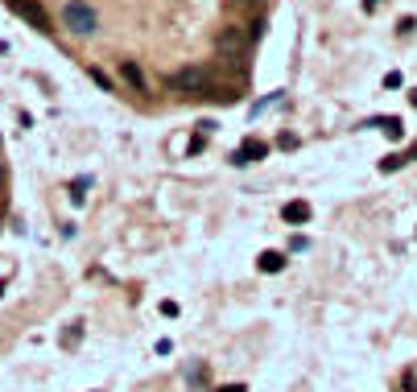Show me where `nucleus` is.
I'll use <instances>...</instances> for the list:
<instances>
[{"instance_id":"obj_4","label":"nucleus","mask_w":417,"mask_h":392,"mask_svg":"<svg viewBox=\"0 0 417 392\" xmlns=\"http://www.w3.org/2000/svg\"><path fill=\"white\" fill-rule=\"evenodd\" d=\"M248 42H252L248 29H236V25H232V29H223L219 38H215V50H219L223 58H240V54L248 50Z\"/></svg>"},{"instance_id":"obj_8","label":"nucleus","mask_w":417,"mask_h":392,"mask_svg":"<svg viewBox=\"0 0 417 392\" xmlns=\"http://www.w3.org/2000/svg\"><path fill=\"white\" fill-rule=\"evenodd\" d=\"M256 265H261V272H281L285 269V256H281V252H265Z\"/></svg>"},{"instance_id":"obj_12","label":"nucleus","mask_w":417,"mask_h":392,"mask_svg":"<svg viewBox=\"0 0 417 392\" xmlns=\"http://www.w3.org/2000/svg\"><path fill=\"white\" fill-rule=\"evenodd\" d=\"M219 392H248V388H244V384H223Z\"/></svg>"},{"instance_id":"obj_7","label":"nucleus","mask_w":417,"mask_h":392,"mask_svg":"<svg viewBox=\"0 0 417 392\" xmlns=\"http://www.w3.org/2000/svg\"><path fill=\"white\" fill-rule=\"evenodd\" d=\"M120 74L132 83V87H137V91H145V74H141V67H137V62H120Z\"/></svg>"},{"instance_id":"obj_17","label":"nucleus","mask_w":417,"mask_h":392,"mask_svg":"<svg viewBox=\"0 0 417 392\" xmlns=\"http://www.w3.org/2000/svg\"><path fill=\"white\" fill-rule=\"evenodd\" d=\"M0 173H4V170H0Z\"/></svg>"},{"instance_id":"obj_2","label":"nucleus","mask_w":417,"mask_h":392,"mask_svg":"<svg viewBox=\"0 0 417 392\" xmlns=\"http://www.w3.org/2000/svg\"><path fill=\"white\" fill-rule=\"evenodd\" d=\"M62 25L71 29L74 38H91L99 29V17L87 0H67V4H62Z\"/></svg>"},{"instance_id":"obj_9","label":"nucleus","mask_w":417,"mask_h":392,"mask_svg":"<svg viewBox=\"0 0 417 392\" xmlns=\"http://www.w3.org/2000/svg\"><path fill=\"white\" fill-rule=\"evenodd\" d=\"M405 161H409L405 153H393V157H384V161H380V170H384V173H393V170H401Z\"/></svg>"},{"instance_id":"obj_5","label":"nucleus","mask_w":417,"mask_h":392,"mask_svg":"<svg viewBox=\"0 0 417 392\" xmlns=\"http://www.w3.org/2000/svg\"><path fill=\"white\" fill-rule=\"evenodd\" d=\"M265 153H269V145H261L256 137H248L244 145H240L236 153H232V166H252V161H261Z\"/></svg>"},{"instance_id":"obj_13","label":"nucleus","mask_w":417,"mask_h":392,"mask_svg":"<svg viewBox=\"0 0 417 392\" xmlns=\"http://www.w3.org/2000/svg\"><path fill=\"white\" fill-rule=\"evenodd\" d=\"M232 4H236V8H252V4H256V0H232Z\"/></svg>"},{"instance_id":"obj_15","label":"nucleus","mask_w":417,"mask_h":392,"mask_svg":"<svg viewBox=\"0 0 417 392\" xmlns=\"http://www.w3.org/2000/svg\"><path fill=\"white\" fill-rule=\"evenodd\" d=\"M409 103H413V108H417V91H409Z\"/></svg>"},{"instance_id":"obj_11","label":"nucleus","mask_w":417,"mask_h":392,"mask_svg":"<svg viewBox=\"0 0 417 392\" xmlns=\"http://www.w3.org/2000/svg\"><path fill=\"white\" fill-rule=\"evenodd\" d=\"M87 186H91V178H79V182L71 186V198H74V202H83V190H87Z\"/></svg>"},{"instance_id":"obj_10","label":"nucleus","mask_w":417,"mask_h":392,"mask_svg":"<svg viewBox=\"0 0 417 392\" xmlns=\"http://www.w3.org/2000/svg\"><path fill=\"white\" fill-rule=\"evenodd\" d=\"M380 128H384V132H389L393 141H401V137H405V124L396 120V116H393V120H384V124H380Z\"/></svg>"},{"instance_id":"obj_3","label":"nucleus","mask_w":417,"mask_h":392,"mask_svg":"<svg viewBox=\"0 0 417 392\" xmlns=\"http://www.w3.org/2000/svg\"><path fill=\"white\" fill-rule=\"evenodd\" d=\"M21 21H29L33 29H42V33H50V17H46V8L38 4V0H4Z\"/></svg>"},{"instance_id":"obj_1","label":"nucleus","mask_w":417,"mask_h":392,"mask_svg":"<svg viewBox=\"0 0 417 392\" xmlns=\"http://www.w3.org/2000/svg\"><path fill=\"white\" fill-rule=\"evenodd\" d=\"M170 87L182 91V96H211L219 83H215V71H211V67H186V71L170 74Z\"/></svg>"},{"instance_id":"obj_14","label":"nucleus","mask_w":417,"mask_h":392,"mask_svg":"<svg viewBox=\"0 0 417 392\" xmlns=\"http://www.w3.org/2000/svg\"><path fill=\"white\" fill-rule=\"evenodd\" d=\"M376 4H380V0H364V8H368V13H372V8H376Z\"/></svg>"},{"instance_id":"obj_6","label":"nucleus","mask_w":417,"mask_h":392,"mask_svg":"<svg viewBox=\"0 0 417 392\" xmlns=\"http://www.w3.org/2000/svg\"><path fill=\"white\" fill-rule=\"evenodd\" d=\"M281 215H285V223L302 227V223H310V215H314V211H310V202H285V211H281Z\"/></svg>"},{"instance_id":"obj_16","label":"nucleus","mask_w":417,"mask_h":392,"mask_svg":"<svg viewBox=\"0 0 417 392\" xmlns=\"http://www.w3.org/2000/svg\"><path fill=\"white\" fill-rule=\"evenodd\" d=\"M0 289H4V281H0Z\"/></svg>"}]
</instances>
